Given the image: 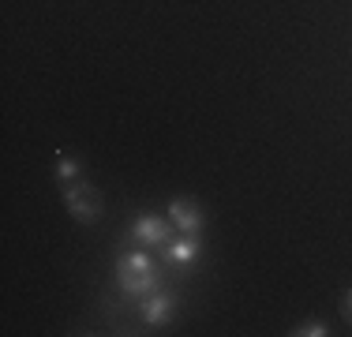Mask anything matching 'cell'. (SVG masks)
Returning a JSON list of instances; mask_svg holds the SVG:
<instances>
[{"label":"cell","mask_w":352,"mask_h":337,"mask_svg":"<svg viewBox=\"0 0 352 337\" xmlns=\"http://www.w3.org/2000/svg\"><path fill=\"white\" fill-rule=\"evenodd\" d=\"M116 281H120V289L131 292V296H150V292H157V285H162V270L154 266L150 255L128 251V255L116 259Z\"/></svg>","instance_id":"1"},{"label":"cell","mask_w":352,"mask_h":337,"mask_svg":"<svg viewBox=\"0 0 352 337\" xmlns=\"http://www.w3.org/2000/svg\"><path fill=\"white\" fill-rule=\"evenodd\" d=\"M64 202H68V210H72V217L79 225H94L98 217H102V191L94 188V184H87V180H72V184H64Z\"/></svg>","instance_id":"2"},{"label":"cell","mask_w":352,"mask_h":337,"mask_svg":"<svg viewBox=\"0 0 352 337\" xmlns=\"http://www.w3.org/2000/svg\"><path fill=\"white\" fill-rule=\"evenodd\" d=\"M169 221L180 229L184 236H199L203 232V206H199L195 199H188V195H180V199H173L169 202Z\"/></svg>","instance_id":"3"},{"label":"cell","mask_w":352,"mask_h":337,"mask_svg":"<svg viewBox=\"0 0 352 337\" xmlns=\"http://www.w3.org/2000/svg\"><path fill=\"white\" fill-rule=\"evenodd\" d=\"M139 315H142L146 326H162V323H169V318L176 315V300L169 296V292H150V296H142Z\"/></svg>","instance_id":"4"},{"label":"cell","mask_w":352,"mask_h":337,"mask_svg":"<svg viewBox=\"0 0 352 337\" xmlns=\"http://www.w3.org/2000/svg\"><path fill=\"white\" fill-rule=\"evenodd\" d=\"M131 236H135L139 243H146V248H162L173 236V225L165 221V217H139V221L131 225Z\"/></svg>","instance_id":"5"},{"label":"cell","mask_w":352,"mask_h":337,"mask_svg":"<svg viewBox=\"0 0 352 337\" xmlns=\"http://www.w3.org/2000/svg\"><path fill=\"white\" fill-rule=\"evenodd\" d=\"M199 251H203V243H199L195 236H184V240H173L169 248H165V259H169V263H176V266H188L191 259L199 255Z\"/></svg>","instance_id":"6"},{"label":"cell","mask_w":352,"mask_h":337,"mask_svg":"<svg viewBox=\"0 0 352 337\" xmlns=\"http://www.w3.org/2000/svg\"><path fill=\"white\" fill-rule=\"evenodd\" d=\"M79 173H82V165L75 162V157H68V154L56 157V180H60V184H72Z\"/></svg>","instance_id":"7"},{"label":"cell","mask_w":352,"mask_h":337,"mask_svg":"<svg viewBox=\"0 0 352 337\" xmlns=\"http://www.w3.org/2000/svg\"><path fill=\"white\" fill-rule=\"evenodd\" d=\"M292 334L296 337H326L330 330H326V323H318V318H307V323H300Z\"/></svg>","instance_id":"8"},{"label":"cell","mask_w":352,"mask_h":337,"mask_svg":"<svg viewBox=\"0 0 352 337\" xmlns=\"http://www.w3.org/2000/svg\"><path fill=\"white\" fill-rule=\"evenodd\" d=\"M341 315H345V323H352V289L345 292V300H341Z\"/></svg>","instance_id":"9"}]
</instances>
